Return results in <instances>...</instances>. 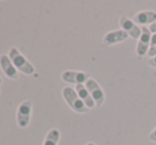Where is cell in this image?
I'll return each instance as SVG.
<instances>
[{"label":"cell","instance_id":"cell-14","mask_svg":"<svg viewBox=\"0 0 156 145\" xmlns=\"http://www.w3.org/2000/svg\"><path fill=\"white\" fill-rule=\"evenodd\" d=\"M148 56L150 57V58H154V57H156V46L150 47L149 52H148Z\"/></svg>","mask_w":156,"mask_h":145},{"label":"cell","instance_id":"cell-8","mask_svg":"<svg viewBox=\"0 0 156 145\" xmlns=\"http://www.w3.org/2000/svg\"><path fill=\"white\" fill-rule=\"evenodd\" d=\"M129 37L127 33L123 31L122 29L118 30H113V31H109L103 36L102 44L104 47H111V46L115 45V44L121 43V42L125 41V39Z\"/></svg>","mask_w":156,"mask_h":145},{"label":"cell","instance_id":"cell-13","mask_svg":"<svg viewBox=\"0 0 156 145\" xmlns=\"http://www.w3.org/2000/svg\"><path fill=\"white\" fill-rule=\"evenodd\" d=\"M149 140L152 142H156V127L149 133Z\"/></svg>","mask_w":156,"mask_h":145},{"label":"cell","instance_id":"cell-10","mask_svg":"<svg viewBox=\"0 0 156 145\" xmlns=\"http://www.w3.org/2000/svg\"><path fill=\"white\" fill-rule=\"evenodd\" d=\"M133 20L135 21L137 25L150 26L156 21V12L152 10L140 11L137 14H135V16L133 17Z\"/></svg>","mask_w":156,"mask_h":145},{"label":"cell","instance_id":"cell-2","mask_svg":"<svg viewBox=\"0 0 156 145\" xmlns=\"http://www.w3.org/2000/svg\"><path fill=\"white\" fill-rule=\"evenodd\" d=\"M9 58L11 59V61L13 62L14 66L17 69V71L21 72L23 74L30 76V75H33L35 72V69L32 65V63H30L26 59V57L20 54V51L17 48H11L10 52H9Z\"/></svg>","mask_w":156,"mask_h":145},{"label":"cell","instance_id":"cell-16","mask_svg":"<svg viewBox=\"0 0 156 145\" xmlns=\"http://www.w3.org/2000/svg\"><path fill=\"white\" fill-rule=\"evenodd\" d=\"M148 28H149V30H150V31H151V33H152V34L156 33V21H155V23H153L152 25H150V26H149Z\"/></svg>","mask_w":156,"mask_h":145},{"label":"cell","instance_id":"cell-18","mask_svg":"<svg viewBox=\"0 0 156 145\" xmlns=\"http://www.w3.org/2000/svg\"><path fill=\"white\" fill-rule=\"evenodd\" d=\"M86 145H96V144L93 143V142H88V143H87Z\"/></svg>","mask_w":156,"mask_h":145},{"label":"cell","instance_id":"cell-3","mask_svg":"<svg viewBox=\"0 0 156 145\" xmlns=\"http://www.w3.org/2000/svg\"><path fill=\"white\" fill-rule=\"evenodd\" d=\"M85 87L88 90L91 97H93V99L94 100V102H96V107L97 108H100V107L104 104V100H105V94H104L103 89L93 78H89L88 80L86 81Z\"/></svg>","mask_w":156,"mask_h":145},{"label":"cell","instance_id":"cell-5","mask_svg":"<svg viewBox=\"0 0 156 145\" xmlns=\"http://www.w3.org/2000/svg\"><path fill=\"white\" fill-rule=\"evenodd\" d=\"M32 114V102L29 100L23 102L18 107L17 110V124L21 128H26L29 126L30 121H31Z\"/></svg>","mask_w":156,"mask_h":145},{"label":"cell","instance_id":"cell-15","mask_svg":"<svg viewBox=\"0 0 156 145\" xmlns=\"http://www.w3.org/2000/svg\"><path fill=\"white\" fill-rule=\"evenodd\" d=\"M148 64L150 65L151 67H154V69H156V57H154V58H150V59H149Z\"/></svg>","mask_w":156,"mask_h":145},{"label":"cell","instance_id":"cell-4","mask_svg":"<svg viewBox=\"0 0 156 145\" xmlns=\"http://www.w3.org/2000/svg\"><path fill=\"white\" fill-rule=\"evenodd\" d=\"M141 35H140L137 42V45H136V54L140 58L148 54L149 49L151 47V37H152V33L146 26L141 28Z\"/></svg>","mask_w":156,"mask_h":145},{"label":"cell","instance_id":"cell-11","mask_svg":"<svg viewBox=\"0 0 156 145\" xmlns=\"http://www.w3.org/2000/svg\"><path fill=\"white\" fill-rule=\"evenodd\" d=\"M74 90H76V93H78L79 97L82 99V102H84L85 106H86L89 110L96 107V102H94V100L93 99V97H91V95H90V93L88 92V90L86 89L85 84L76 85Z\"/></svg>","mask_w":156,"mask_h":145},{"label":"cell","instance_id":"cell-9","mask_svg":"<svg viewBox=\"0 0 156 145\" xmlns=\"http://www.w3.org/2000/svg\"><path fill=\"white\" fill-rule=\"evenodd\" d=\"M0 67H1L3 74L8 78L12 79V80H17L19 78L18 71L14 66V64L11 61V59L9 58V56H6V54H2L0 57Z\"/></svg>","mask_w":156,"mask_h":145},{"label":"cell","instance_id":"cell-19","mask_svg":"<svg viewBox=\"0 0 156 145\" xmlns=\"http://www.w3.org/2000/svg\"><path fill=\"white\" fill-rule=\"evenodd\" d=\"M1 83H2V78L0 77V84H1Z\"/></svg>","mask_w":156,"mask_h":145},{"label":"cell","instance_id":"cell-12","mask_svg":"<svg viewBox=\"0 0 156 145\" xmlns=\"http://www.w3.org/2000/svg\"><path fill=\"white\" fill-rule=\"evenodd\" d=\"M60 138H61L60 130L56 128H52L48 131L43 145H58V141H60Z\"/></svg>","mask_w":156,"mask_h":145},{"label":"cell","instance_id":"cell-7","mask_svg":"<svg viewBox=\"0 0 156 145\" xmlns=\"http://www.w3.org/2000/svg\"><path fill=\"white\" fill-rule=\"evenodd\" d=\"M90 78L89 74L86 72L80 71H65L62 74V79L65 82L71 84H85L86 81Z\"/></svg>","mask_w":156,"mask_h":145},{"label":"cell","instance_id":"cell-1","mask_svg":"<svg viewBox=\"0 0 156 145\" xmlns=\"http://www.w3.org/2000/svg\"><path fill=\"white\" fill-rule=\"evenodd\" d=\"M63 97L65 99V102L68 104V106L71 108V110H73L76 113H87L89 111V109L85 106V104L82 102L80 97H79L76 91L71 87H65L62 91Z\"/></svg>","mask_w":156,"mask_h":145},{"label":"cell","instance_id":"cell-6","mask_svg":"<svg viewBox=\"0 0 156 145\" xmlns=\"http://www.w3.org/2000/svg\"><path fill=\"white\" fill-rule=\"evenodd\" d=\"M119 26L120 29H122L127 33V35L134 39H139L140 35H141V28L133 20L129 19L126 16H121V18L119 19Z\"/></svg>","mask_w":156,"mask_h":145},{"label":"cell","instance_id":"cell-17","mask_svg":"<svg viewBox=\"0 0 156 145\" xmlns=\"http://www.w3.org/2000/svg\"><path fill=\"white\" fill-rule=\"evenodd\" d=\"M153 46H156V33L152 34V37H151V47Z\"/></svg>","mask_w":156,"mask_h":145}]
</instances>
